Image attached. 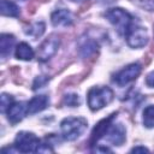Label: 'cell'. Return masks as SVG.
Here are the masks:
<instances>
[{
  "mask_svg": "<svg viewBox=\"0 0 154 154\" xmlns=\"http://www.w3.org/2000/svg\"><path fill=\"white\" fill-rule=\"evenodd\" d=\"M64 102L70 107H76L79 105V97L77 94H66L64 96Z\"/></svg>",
  "mask_w": 154,
  "mask_h": 154,
  "instance_id": "20",
  "label": "cell"
},
{
  "mask_svg": "<svg viewBox=\"0 0 154 154\" xmlns=\"http://www.w3.org/2000/svg\"><path fill=\"white\" fill-rule=\"evenodd\" d=\"M143 125L146 128H154V105L147 106L143 111Z\"/></svg>",
  "mask_w": 154,
  "mask_h": 154,
  "instance_id": "17",
  "label": "cell"
},
{
  "mask_svg": "<svg viewBox=\"0 0 154 154\" xmlns=\"http://www.w3.org/2000/svg\"><path fill=\"white\" fill-rule=\"evenodd\" d=\"M71 1H73V2H82V1H85V0H71Z\"/></svg>",
  "mask_w": 154,
  "mask_h": 154,
  "instance_id": "25",
  "label": "cell"
},
{
  "mask_svg": "<svg viewBox=\"0 0 154 154\" xmlns=\"http://www.w3.org/2000/svg\"><path fill=\"white\" fill-rule=\"evenodd\" d=\"M105 17L117 29L118 34H120V35H125L128 32V30L131 28V25L134 24L132 16L128 11H125L120 7H114V8L107 10L105 12Z\"/></svg>",
  "mask_w": 154,
  "mask_h": 154,
  "instance_id": "2",
  "label": "cell"
},
{
  "mask_svg": "<svg viewBox=\"0 0 154 154\" xmlns=\"http://www.w3.org/2000/svg\"><path fill=\"white\" fill-rule=\"evenodd\" d=\"M59 46H60V38H59V36L55 35V34L49 35L41 43V46L38 48V52H37V59H38V61H41V63L48 61L58 52Z\"/></svg>",
  "mask_w": 154,
  "mask_h": 154,
  "instance_id": "7",
  "label": "cell"
},
{
  "mask_svg": "<svg viewBox=\"0 0 154 154\" xmlns=\"http://www.w3.org/2000/svg\"><path fill=\"white\" fill-rule=\"evenodd\" d=\"M101 138H105L113 146H122L126 140V130L122 123H112L111 120Z\"/></svg>",
  "mask_w": 154,
  "mask_h": 154,
  "instance_id": "5",
  "label": "cell"
},
{
  "mask_svg": "<svg viewBox=\"0 0 154 154\" xmlns=\"http://www.w3.org/2000/svg\"><path fill=\"white\" fill-rule=\"evenodd\" d=\"M51 22L54 26L66 28L73 23V14L71 13V11H69L66 8H59L52 13Z\"/></svg>",
  "mask_w": 154,
  "mask_h": 154,
  "instance_id": "10",
  "label": "cell"
},
{
  "mask_svg": "<svg viewBox=\"0 0 154 154\" xmlns=\"http://www.w3.org/2000/svg\"><path fill=\"white\" fill-rule=\"evenodd\" d=\"M87 128H88V122L82 117H67L63 119L60 123L61 136L66 141L77 140L79 136L83 135Z\"/></svg>",
  "mask_w": 154,
  "mask_h": 154,
  "instance_id": "1",
  "label": "cell"
},
{
  "mask_svg": "<svg viewBox=\"0 0 154 154\" xmlns=\"http://www.w3.org/2000/svg\"><path fill=\"white\" fill-rule=\"evenodd\" d=\"M99 45L95 40L90 37H82L78 42V52L82 58H89L96 53Z\"/></svg>",
  "mask_w": 154,
  "mask_h": 154,
  "instance_id": "11",
  "label": "cell"
},
{
  "mask_svg": "<svg viewBox=\"0 0 154 154\" xmlns=\"http://www.w3.org/2000/svg\"><path fill=\"white\" fill-rule=\"evenodd\" d=\"M53 152V148L51 146H48V143H40L36 153H52Z\"/></svg>",
  "mask_w": 154,
  "mask_h": 154,
  "instance_id": "21",
  "label": "cell"
},
{
  "mask_svg": "<svg viewBox=\"0 0 154 154\" xmlns=\"http://www.w3.org/2000/svg\"><path fill=\"white\" fill-rule=\"evenodd\" d=\"M19 153H30V152H36L38 146H40V140L38 137L29 131H20L17 134L14 138V144H13Z\"/></svg>",
  "mask_w": 154,
  "mask_h": 154,
  "instance_id": "4",
  "label": "cell"
},
{
  "mask_svg": "<svg viewBox=\"0 0 154 154\" xmlns=\"http://www.w3.org/2000/svg\"><path fill=\"white\" fill-rule=\"evenodd\" d=\"M136 6L146 10V11H154V0H131Z\"/></svg>",
  "mask_w": 154,
  "mask_h": 154,
  "instance_id": "19",
  "label": "cell"
},
{
  "mask_svg": "<svg viewBox=\"0 0 154 154\" xmlns=\"http://www.w3.org/2000/svg\"><path fill=\"white\" fill-rule=\"evenodd\" d=\"M28 113V103L23 102V101H19V102H13L8 109L6 111V114H7V119L11 124H17L19 123L24 117L25 114Z\"/></svg>",
  "mask_w": 154,
  "mask_h": 154,
  "instance_id": "9",
  "label": "cell"
},
{
  "mask_svg": "<svg viewBox=\"0 0 154 154\" xmlns=\"http://www.w3.org/2000/svg\"><path fill=\"white\" fill-rule=\"evenodd\" d=\"M14 55L17 59L19 60H25V61H30L35 53H34V49L31 48L30 45H28L26 42H20L17 45L16 47V52H14Z\"/></svg>",
  "mask_w": 154,
  "mask_h": 154,
  "instance_id": "14",
  "label": "cell"
},
{
  "mask_svg": "<svg viewBox=\"0 0 154 154\" xmlns=\"http://www.w3.org/2000/svg\"><path fill=\"white\" fill-rule=\"evenodd\" d=\"M146 84L148 87L154 88V71H152V72H149L147 75V77H146Z\"/></svg>",
  "mask_w": 154,
  "mask_h": 154,
  "instance_id": "23",
  "label": "cell"
},
{
  "mask_svg": "<svg viewBox=\"0 0 154 154\" xmlns=\"http://www.w3.org/2000/svg\"><path fill=\"white\" fill-rule=\"evenodd\" d=\"M126 43L131 48H142L148 43V32L146 28L132 24L125 34Z\"/></svg>",
  "mask_w": 154,
  "mask_h": 154,
  "instance_id": "6",
  "label": "cell"
},
{
  "mask_svg": "<svg viewBox=\"0 0 154 154\" xmlns=\"http://www.w3.org/2000/svg\"><path fill=\"white\" fill-rule=\"evenodd\" d=\"M49 103V99L47 95H37L34 96L29 102H28V113L29 114H35L41 111H43Z\"/></svg>",
  "mask_w": 154,
  "mask_h": 154,
  "instance_id": "12",
  "label": "cell"
},
{
  "mask_svg": "<svg viewBox=\"0 0 154 154\" xmlns=\"http://www.w3.org/2000/svg\"><path fill=\"white\" fill-rule=\"evenodd\" d=\"M0 12L2 16H7V17H18L20 11L19 7L10 0H1L0 1Z\"/></svg>",
  "mask_w": 154,
  "mask_h": 154,
  "instance_id": "15",
  "label": "cell"
},
{
  "mask_svg": "<svg viewBox=\"0 0 154 154\" xmlns=\"http://www.w3.org/2000/svg\"><path fill=\"white\" fill-rule=\"evenodd\" d=\"M114 94L108 87H93L87 95L88 106L91 111H99L112 102Z\"/></svg>",
  "mask_w": 154,
  "mask_h": 154,
  "instance_id": "3",
  "label": "cell"
},
{
  "mask_svg": "<svg viewBox=\"0 0 154 154\" xmlns=\"http://www.w3.org/2000/svg\"><path fill=\"white\" fill-rule=\"evenodd\" d=\"M47 82V79L46 78H43V77H38V78H36L35 79V82H34V87H32V89H37V88H42L43 87V84Z\"/></svg>",
  "mask_w": 154,
  "mask_h": 154,
  "instance_id": "22",
  "label": "cell"
},
{
  "mask_svg": "<svg viewBox=\"0 0 154 154\" xmlns=\"http://www.w3.org/2000/svg\"><path fill=\"white\" fill-rule=\"evenodd\" d=\"M144 152H149L146 147H142V146H137V147H134L131 149V153H144Z\"/></svg>",
  "mask_w": 154,
  "mask_h": 154,
  "instance_id": "24",
  "label": "cell"
},
{
  "mask_svg": "<svg viewBox=\"0 0 154 154\" xmlns=\"http://www.w3.org/2000/svg\"><path fill=\"white\" fill-rule=\"evenodd\" d=\"M45 29H46V25H45L43 22H36V23L30 24L24 31H25L26 35H29L34 38H37L45 32Z\"/></svg>",
  "mask_w": 154,
  "mask_h": 154,
  "instance_id": "16",
  "label": "cell"
},
{
  "mask_svg": "<svg viewBox=\"0 0 154 154\" xmlns=\"http://www.w3.org/2000/svg\"><path fill=\"white\" fill-rule=\"evenodd\" d=\"M141 70H142L141 64H138V63L129 64L128 66H125L124 69H122L120 71H118V72L114 75L113 81H114L118 85L123 87V85H125V84H128V83L135 81V79L140 76Z\"/></svg>",
  "mask_w": 154,
  "mask_h": 154,
  "instance_id": "8",
  "label": "cell"
},
{
  "mask_svg": "<svg viewBox=\"0 0 154 154\" xmlns=\"http://www.w3.org/2000/svg\"><path fill=\"white\" fill-rule=\"evenodd\" d=\"M16 43V38L11 34H2L0 37V53L2 58H6L11 54Z\"/></svg>",
  "mask_w": 154,
  "mask_h": 154,
  "instance_id": "13",
  "label": "cell"
},
{
  "mask_svg": "<svg viewBox=\"0 0 154 154\" xmlns=\"http://www.w3.org/2000/svg\"><path fill=\"white\" fill-rule=\"evenodd\" d=\"M13 103V97L6 93H2L1 94V97H0V109L2 113H6V111L8 109V107Z\"/></svg>",
  "mask_w": 154,
  "mask_h": 154,
  "instance_id": "18",
  "label": "cell"
}]
</instances>
